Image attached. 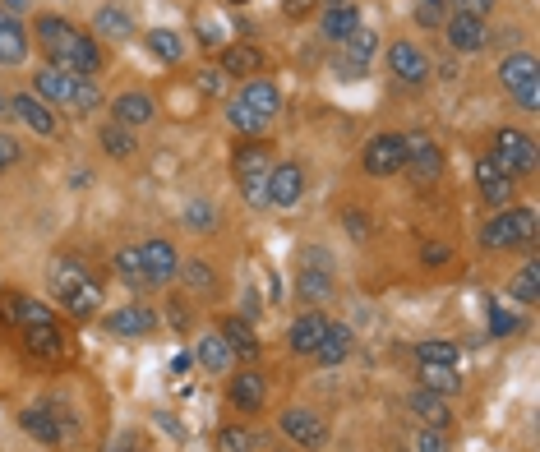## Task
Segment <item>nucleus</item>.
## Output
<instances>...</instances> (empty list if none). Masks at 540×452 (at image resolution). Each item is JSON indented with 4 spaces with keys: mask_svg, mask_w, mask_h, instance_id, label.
Segmentation results:
<instances>
[{
    "mask_svg": "<svg viewBox=\"0 0 540 452\" xmlns=\"http://www.w3.org/2000/svg\"><path fill=\"white\" fill-rule=\"evenodd\" d=\"M116 277L130 291H148V273H144V259H139V250H120L116 254Z\"/></svg>",
    "mask_w": 540,
    "mask_h": 452,
    "instance_id": "obj_38",
    "label": "nucleus"
},
{
    "mask_svg": "<svg viewBox=\"0 0 540 452\" xmlns=\"http://www.w3.org/2000/svg\"><path fill=\"white\" fill-rule=\"evenodd\" d=\"M19 425H24V434H33L37 443H47V448H56V443L65 439L51 406H33V411H24V416H19Z\"/></svg>",
    "mask_w": 540,
    "mask_h": 452,
    "instance_id": "obj_30",
    "label": "nucleus"
},
{
    "mask_svg": "<svg viewBox=\"0 0 540 452\" xmlns=\"http://www.w3.org/2000/svg\"><path fill=\"white\" fill-rule=\"evenodd\" d=\"M448 259H453L448 245H425V250H420V263H425V268H439V263H448Z\"/></svg>",
    "mask_w": 540,
    "mask_h": 452,
    "instance_id": "obj_50",
    "label": "nucleus"
},
{
    "mask_svg": "<svg viewBox=\"0 0 540 452\" xmlns=\"http://www.w3.org/2000/svg\"><path fill=\"white\" fill-rule=\"evenodd\" d=\"M490 157H494V162H499V167H504L513 180H517V176H531V171H536V139L508 125V130L494 134V153H490Z\"/></svg>",
    "mask_w": 540,
    "mask_h": 452,
    "instance_id": "obj_6",
    "label": "nucleus"
},
{
    "mask_svg": "<svg viewBox=\"0 0 540 452\" xmlns=\"http://www.w3.org/2000/svg\"><path fill=\"white\" fill-rule=\"evenodd\" d=\"M277 425H282V434H287L291 443H300V448H324L328 443V425L319 411H310V406H287L282 416H277Z\"/></svg>",
    "mask_w": 540,
    "mask_h": 452,
    "instance_id": "obj_8",
    "label": "nucleus"
},
{
    "mask_svg": "<svg viewBox=\"0 0 540 452\" xmlns=\"http://www.w3.org/2000/svg\"><path fill=\"white\" fill-rule=\"evenodd\" d=\"M185 226H190V231H199V236H204V231H213L217 226V213H213V203H190V208H185Z\"/></svg>",
    "mask_w": 540,
    "mask_h": 452,
    "instance_id": "obj_43",
    "label": "nucleus"
},
{
    "mask_svg": "<svg viewBox=\"0 0 540 452\" xmlns=\"http://www.w3.org/2000/svg\"><path fill=\"white\" fill-rule=\"evenodd\" d=\"M28 60V33L19 14H0V65H24Z\"/></svg>",
    "mask_w": 540,
    "mask_h": 452,
    "instance_id": "obj_25",
    "label": "nucleus"
},
{
    "mask_svg": "<svg viewBox=\"0 0 540 452\" xmlns=\"http://www.w3.org/2000/svg\"><path fill=\"white\" fill-rule=\"evenodd\" d=\"M227 116H231V125H236L240 134H264V125H268V120H259V116H254V111H245V107H240L236 97H231Z\"/></svg>",
    "mask_w": 540,
    "mask_h": 452,
    "instance_id": "obj_45",
    "label": "nucleus"
},
{
    "mask_svg": "<svg viewBox=\"0 0 540 452\" xmlns=\"http://www.w3.org/2000/svg\"><path fill=\"white\" fill-rule=\"evenodd\" d=\"M407 411L420 420L425 429H448V420H453V411H448V402L439 393H425V388H416V393L407 397Z\"/></svg>",
    "mask_w": 540,
    "mask_h": 452,
    "instance_id": "obj_22",
    "label": "nucleus"
},
{
    "mask_svg": "<svg viewBox=\"0 0 540 452\" xmlns=\"http://www.w3.org/2000/svg\"><path fill=\"white\" fill-rule=\"evenodd\" d=\"M360 28V5H328L324 10V37L328 42H347Z\"/></svg>",
    "mask_w": 540,
    "mask_h": 452,
    "instance_id": "obj_32",
    "label": "nucleus"
},
{
    "mask_svg": "<svg viewBox=\"0 0 540 452\" xmlns=\"http://www.w3.org/2000/svg\"><path fill=\"white\" fill-rule=\"evenodd\" d=\"M0 5H5V14H24L33 0H0Z\"/></svg>",
    "mask_w": 540,
    "mask_h": 452,
    "instance_id": "obj_55",
    "label": "nucleus"
},
{
    "mask_svg": "<svg viewBox=\"0 0 540 452\" xmlns=\"http://www.w3.org/2000/svg\"><path fill=\"white\" fill-rule=\"evenodd\" d=\"M420 383H425V393H439V397H453L462 388L457 365H420Z\"/></svg>",
    "mask_w": 540,
    "mask_h": 452,
    "instance_id": "obj_35",
    "label": "nucleus"
},
{
    "mask_svg": "<svg viewBox=\"0 0 540 452\" xmlns=\"http://www.w3.org/2000/svg\"><path fill=\"white\" fill-rule=\"evenodd\" d=\"M236 102L245 111H254L259 120H273L277 107H282V93H277V84H268V79H245L236 93Z\"/></svg>",
    "mask_w": 540,
    "mask_h": 452,
    "instance_id": "obj_19",
    "label": "nucleus"
},
{
    "mask_svg": "<svg viewBox=\"0 0 540 452\" xmlns=\"http://www.w3.org/2000/svg\"><path fill=\"white\" fill-rule=\"evenodd\" d=\"M102 328H107L111 337H148L157 328V314L134 300V305H125V310H111L107 319H102Z\"/></svg>",
    "mask_w": 540,
    "mask_h": 452,
    "instance_id": "obj_16",
    "label": "nucleus"
},
{
    "mask_svg": "<svg viewBox=\"0 0 540 452\" xmlns=\"http://www.w3.org/2000/svg\"><path fill=\"white\" fill-rule=\"evenodd\" d=\"M300 194H305V171H300V162H282V167L268 171V203H273V208H296Z\"/></svg>",
    "mask_w": 540,
    "mask_h": 452,
    "instance_id": "obj_14",
    "label": "nucleus"
},
{
    "mask_svg": "<svg viewBox=\"0 0 540 452\" xmlns=\"http://www.w3.org/2000/svg\"><path fill=\"white\" fill-rule=\"evenodd\" d=\"M236 180H240V194L259 208V203H268V171H273V162H268V148L264 143H240L236 148Z\"/></svg>",
    "mask_w": 540,
    "mask_h": 452,
    "instance_id": "obj_4",
    "label": "nucleus"
},
{
    "mask_svg": "<svg viewBox=\"0 0 540 452\" xmlns=\"http://www.w3.org/2000/svg\"><path fill=\"white\" fill-rule=\"evenodd\" d=\"M254 448H259V439L240 425H227L222 434H217V452H254Z\"/></svg>",
    "mask_w": 540,
    "mask_h": 452,
    "instance_id": "obj_41",
    "label": "nucleus"
},
{
    "mask_svg": "<svg viewBox=\"0 0 540 452\" xmlns=\"http://www.w3.org/2000/svg\"><path fill=\"white\" fill-rule=\"evenodd\" d=\"M194 356H199V365L204 369H213V374H222V369L231 365V346L222 342V333H208V337H199V351H194Z\"/></svg>",
    "mask_w": 540,
    "mask_h": 452,
    "instance_id": "obj_36",
    "label": "nucleus"
},
{
    "mask_svg": "<svg viewBox=\"0 0 540 452\" xmlns=\"http://www.w3.org/2000/svg\"><path fill=\"white\" fill-rule=\"evenodd\" d=\"M448 19V0H420L416 5V24L420 28H439Z\"/></svg>",
    "mask_w": 540,
    "mask_h": 452,
    "instance_id": "obj_46",
    "label": "nucleus"
},
{
    "mask_svg": "<svg viewBox=\"0 0 540 452\" xmlns=\"http://www.w3.org/2000/svg\"><path fill=\"white\" fill-rule=\"evenodd\" d=\"M351 351V328H342V323H328L324 337H319V346H314V356H319V365H342Z\"/></svg>",
    "mask_w": 540,
    "mask_h": 452,
    "instance_id": "obj_31",
    "label": "nucleus"
},
{
    "mask_svg": "<svg viewBox=\"0 0 540 452\" xmlns=\"http://www.w3.org/2000/svg\"><path fill=\"white\" fill-rule=\"evenodd\" d=\"M222 342L231 346V356H245V360H254L259 356V337H254V328H250V319L245 314H231V319H222Z\"/></svg>",
    "mask_w": 540,
    "mask_h": 452,
    "instance_id": "obj_26",
    "label": "nucleus"
},
{
    "mask_svg": "<svg viewBox=\"0 0 540 452\" xmlns=\"http://www.w3.org/2000/svg\"><path fill=\"white\" fill-rule=\"evenodd\" d=\"M499 79H504V88L522 102L527 111L540 107V70H536V56H527V51H513V56L499 65Z\"/></svg>",
    "mask_w": 540,
    "mask_h": 452,
    "instance_id": "obj_5",
    "label": "nucleus"
},
{
    "mask_svg": "<svg viewBox=\"0 0 540 452\" xmlns=\"http://www.w3.org/2000/svg\"><path fill=\"white\" fill-rule=\"evenodd\" d=\"M47 291L74 314V319H93L102 310V286L79 259H51L47 268Z\"/></svg>",
    "mask_w": 540,
    "mask_h": 452,
    "instance_id": "obj_1",
    "label": "nucleus"
},
{
    "mask_svg": "<svg viewBox=\"0 0 540 452\" xmlns=\"http://www.w3.org/2000/svg\"><path fill=\"white\" fill-rule=\"evenodd\" d=\"M93 28L102 42H125V37H134V19L120 5H102V10L93 14Z\"/></svg>",
    "mask_w": 540,
    "mask_h": 452,
    "instance_id": "obj_29",
    "label": "nucleus"
},
{
    "mask_svg": "<svg viewBox=\"0 0 540 452\" xmlns=\"http://www.w3.org/2000/svg\"><path fill=\"white\" fill-rule=\"evenodd\" d=\"M231 406L236 411H259L264 406V397H268V383H264V374H254V369H245V374H231Z\"/></svg>",
    "mask_w": 540,
    "mask_h": 452,
    "instance_id": "obj_24",
    "label": "nucleus"
},
{
    "mask_svg": "<svg viewBox=\"0 0 540 452\" xmlns=\"http://www.w3.org/2000/svg\"><path fill=\"white\" fill-rule=\"evenodd\" d=\"M374 42H379V37H374L370 28H356V33L347 37V51H351V60H356L360 70H365V60L374 56Z\"/></svg>",
    "mask_w": 540,
    "mask_h": 452,
    "instance_id": "obj_44",
    "label": "nucleus"
},
{
    "mask_svg": "<svg viewBox=\"0 0 540 452\" xmlns=\"http://www.w3.org/2000/svg\"><path fill=\"white\" fill-rule=\"evenodd\" d=\"M411 180H416L420 190H430L434 180H439V171H444V153H439V143L425 139V134H411L407 139V167Z\"/></svg>",
    "mask_w": 540,
    "mask_h": 452,
    "instance_id": "obj_10",
    "label": "nucleus"
},
{
    "mask_svg": "<svg viewBox=\"0 0 540 452\" xmlns=\"http://www.w3.org/2000/svg\"><path fill=\"white\" fill-rule=\"evenodd\" d=\"M0 116H10V97L0 93Z\"/></svg>",
    "mask_w": 540,
    "mask_h": 452,
    "instance_id": "obj_57",
    "label": "nucleus"
},
{
    "mask_svg": "<svg viewBox=\"0 0 540 452\" xmlns=\"http://www.w3.org/2000/svg\"><path fill=\"white\" fill-rule=\"evenodd\" d=\"M199 88L204 93H222V70H204L199 74Z\"/></svg>",
    "mask_w": 540,
    "mask_h": 452,
    "instance_id": "obj_54",
    "label": "nucleus"
},
{
    "mask_svg": "<svg viewBox=\"0 0 540 452\" xmlns=\"http://www.w3.org/2000/svg\"><path fill=\"white\" fill-rule=\"evenodd\" d=\"M490 328H494V337H508L517 328V319L508 310H499V305H494V314H490Z\"/></svg>",
    "mask_w": 540,
    "mask_h": 452,
    "instance_id": "obj_51",
    "label": "nucleus"
},
{
    "mask_svg": "<svg viewBox=\"0 0 540 452\" xmlns=\"http://www.w3.org/2000/svg\"><path fill=\"white\" fill-rule=\"evenodd\" d=\"M10 116H14V120H24L28 130L42 134V139H51V134L60 130V125H56V111H51L37 93H14V97H10Z\"/></svg>",
    "mask_w": 540,
    "mask_h": 452,
    "instance_id": "obj_13",
    "label": "nucleus"
},
{
    "mask_svg": "<svg viewBox=\"0 0 540 452\" xmlns=\"http://www.w3.org/2000/svg\"><path fill=\"white\" fill-rule=\"evenodd\" d=\"M508 300H517V305H536L540 300V263H522L513 277H508Z\"/></svg>",
    "mask_w": 540,
    "mask_h": 452,
    "instance_id": "obj_33",
    "label": "nucleus"
},
{
    "mask_svg": "<svg viewBox=\"0 0 540 452\" xmlns=\"http://www.w3.org/2000/svg\"><path fill=\"white\" fill-rule=\"evenodd\" d=\"M144 47L153 51L162 65H180V60H185V37L171 33V28H153V33L144 37Z\"/></svg>",
    "mask_w": 540,
    "mask_h": 452,
    "instance_id": "obj_34",
    "label": "nucleus"
},
{
    "mask_svg": "<svg viewBox=\"0 0 540 452\" xmlns=\"http://www.w3.org/2000/svg\"><path fill=\"white\" fill-rule=\"evenodd\" d=\"M180 277H185V286L199 291V296H208V291L217 286V273H213V263L208 259H185L180 263Z\"/></svg>",
    "mask_w": 540,
    "mask_h": 452,
    "instance_id": "obj_40",
    "label": "nucleus"
},
{
    "mask_svg": "<svg viewBox=\"0 0 540 452\" xmlns=\"http://www.w3.org/2000/svg\"><path fill=\"white\" fill-rule=\"evenodd\" d=\"M116 452H130V448H116Z\"/></svg>",
    "mask_w": 540,
    "mask_h": 452,
    "instance_id": "obj_59",
    "label": "nucleus"
},
{
    "mask_svg": "<svg viewBox=\"0 0 540 452\" xmlns=\"http://www.w3.org/2000/svg\"><path fill=\"white\" fill-rule=\"evenodd\" d=\"M19 153H24V148H19L10 134H0V176H5V167H14V162H19Z\"/></svg>",
    "mask_w": 540,
    "mask_h": 452,
    "instance_id": "obj_49",
    "label": "nucleus"
},
{
    "mask_svg": "<svg viewBox=\"0 0 540 452\" xmlns=\"http://www.w3.org/2000/svg\"><path fill=\"white\" fill-rule=\"evenodd\" d=\"M139 259H144L148 286H167L171 277L180 273V259H176V250H171V240H144V245H139Z\"/></svg>",
    "mask_w": 540,
    "mask_h": 452,
    "instance_id": "obj_15",
    "label": "nucleus"
},
{
    "mask_svg": "<svg viewBox=\"0 0 540 452\" xmlns=\"http://www.w3.org/2000/svg\"><path fill=\"white\" fill-rule=\"evenodd\" d=\"M536 240V213L531 208H508V213L490 217L480 226V245L485 250H513V245H527Z\"/></svg>",
    "mask_w": 540,
    "mask_h": 452,
    "instance_id": "obj_3",
    "label": "nucleus"
},
{
    "mask_svg": "<svg viewBox=\"0 0 540 452\" xmlns=\"http://www.w3.org/2000/svg\"><path fill=\"white\" fill-rule=\"evenodd\" d=\"M444 33H448V47H453L457 56H476V51L490 47V28H485V19H476V14L457 10L453 19H444Z\"/></svg>",
    "mask_w": 540,
    "mask_h": 452,
    "instance_id": "obj_11",
    "label": "nucleus"
},
{
    "mask_svg": "<svg viewBox=\"0 0 540 452\" xmlns=\"http://www.w3.org/2000/svg\"><path fill=\"white\" fill-rule=\"evenodd\" d=\"M328 319L319 310H305L296 323H291V333H287V346L296 351V356H314V346H319V337H324Z\"/></svg>",
    "mask_w": 540,
    "mask_h": 452,
    "instance_id": "obj_23",
    "label": "nucleus"
},
{
    "mask_svg": "<svg viewBox=\"0 0 540 452\" xmlns=\"http://www.w3.org/2000/svg\"><path fill=\"white\" fill-rule=\"evenodd\" d=\"M24 346H28V356H37V360H60V356H65V337H60V323L24 328Z\"/></svg>",
    "mask_w": 540,
    "mask_h": 452,
    "instance_id": "obj_28",
    "label": "nucleus"
},
{
    "mask_svg": "<svg viewBox=\"0 0 540 452\" xmlns=\"http://www.w3.org/2000/svg\"><path fill=\"white\" fill-rule=\"evenodd\" d=\"M416 360L420 365H457V346L453 342H420Z\"/></svg>",
    "mask_w": 540,
    "mask_h": 452,
    "instance_id": "obj_42",
    "label": "nucleus"
},
{
    "mask_svg": "<svg viewBox=\"0 0 540 452\" xmlns=\"http://www.w3.org/2000/svg\"><path fill=\"white\" fill-rule=\"evenodd\" d=\"M457 5H462V14H476V19H485L494 10V0H457Z\"/></svg>",
    "mask_w": 540,
    "mask_h": 452,
    "instance_id": "obj_53",
    "label": "nucleus"
},
{
    "mask_svg": "<svg viewBox=\"0 0 540 452\" xmlns=\"http://www.w3.org/2000/svg\"><path fill=\"white\" fill-rule=\"evenodd\" d=\"M342 222H347V231H351V236H356V240H365V236H370V217H365V213H347V217H342Z\"/></svg>",
    "mask_w": 540,
    "mask_h": 452,
    "instance_id": "obj_52",
    "label": "nucleus"
},
{
    "mask_svg": "<svg viewBox=\"0 0 540 452\" xmlns=\"http://www.w3.org/2000/svg\"><path fill=\"white\" fill-rule=\"evenodd\" d=\"M47 56H51V70H60V74H97L102 70V47H97L88 33H79V28H65L56 42H47Z\"/></svg>",
    "mask_w": 540,
    "mask_h": 452,
    "instance_id": "obj_2",
    "label": "nucleus"
},
{
    "mask_svg": "<svg viewBox=\"0 0 540 452\" xmlns=\"http://www.w3.org/2000/svg\"><path fill=\"white\" fill-rule=\"evenodd\" d=\"M153 116H157V107L148 93H120L111 102V120L125 125V130H144V125H153Z\"/></svg>",
    "mask_w": 540,
    "mask_h": 452,
    "instance_id": "obj_20",
    "label": "nucleus"
},
{
    "mask_svg": "<svg viewBox=\"0 0 540 452\" xmlns=\"http://www.w3.org/2000/svg\"><path fill=\"white\" fill-rule=\"evenodd\" d=\"M365 171L370 176H397V171L407 167V134H374L365 143Z\"/></svg>",
    "mask_w": 540,
    "mask_h": 452,
    "instance_id": "obj_7",
    "label": "nucleus"
},
{
    "mask_svg": "<svg viewBox=\"0 0 540 452\" xmlns=\"http://www.w3.org/2000/svg\"><path fill=\"white\" fill-rule=\"evenodd\" d=\"M328 296H333V277H328V254L310 250V254H305V268H300V277H296V300L314 310V305H324Z\"/></svg>",
    "mask_w": 540,
    "mask_h": 452,
    "instance_id": "obj_9",
    "label": "nucleus"
},
{
    "mask_svg": "<svg viewBox=\"0 0 540 452\" xmlns=\"http://www.w3.org/2000/svg\"><path fill=\"white\" fill-rule=\"evenodd\" d=\"M388 65H393V74L402 84H425L430 79V60H425L420 47H411V42H393L388 47Z\"/></svg>",
    "mask_w": 540,
    "mask_h": 452,
    "instance_id": "obj_17",
    "label": "nucleus"
},
{
    "mask_svg": "<svg viewBox=\"0 0 540 452\" xmlns=\"http://www.w3.org/2000/svg\"><path fill=\"white\" fill-rule=\"evenodd\" d=\"M476 185H480V199L490 203V208H508L513 203V176L490 153L476 157Z\"/></svg>",
    "mask_w": 540,
    "mask_h": 452,
    "instance_id": "obj_12",
    "label": "nucleus"
},
{
    "mask_svg": "<svg viewBox=\"0 0 540 452\" xmlns=\"http://www.w3.org/2000/svg\"><path fill=\"white\" fill-rule=\"evenodd\" d=\"M310 5H314V0H287V10H291V14H305Z\"/></svg>",
    "mask_w": 540,
    "mask_h": 452,
    "instance_id": "obj_56",
    "label": "nucleus"
},
{
    "mask_svg": "<svg viewBox=\"0 0 540 452\" xmlns=\"http://www.w3.org/2000/svg\"><path fill=\"white\" fill-rule=\"evenodd\" d=\"M416 452H448L444 429H425V425H420V434H416Z\"/></svg>",
    "mask_w": 540,
    "mask_h": 452,
    "instance_id": "obj_47",
    "label": "nucleus"
},
{
    "mask_svg": "<svg viewBox=\"0 0 540 452\" xmlns=\"http://www.w3.org/2000/svg\"><path fill=\"white\" fill-rule=\"evenodd\" d=\"M97 139H102V153H111L116 162H125V157L139 153V143H134V134L125 130V125H116V120H111V125H102V134H97Z\"/></svg>",
    "mask_w": 540,
    "mask_h": 452,
    "instance_id": "obj_37",
    "label": "nucleus"
},
{
    "mask_svg": "<svg viewBox=\"0 0 540 452\" xmlns=\"http://www.w3.org/2000/svg\"><path fill=\"white\" fill-rule=\"evenodd\" d=\"M259 70H264V51L254 47V42H231L227 56H222V74H231V79H259Z\"/></svg>",
    "mask_w": 540,
    "mask_h": 452,
    "instance_id": "obj_21",
    "label": "nucleus"
},
{
    "mask_svg": "<svg viewBox=\"0 0 540 452\" xmlns=\"http://www.w3.org/2000/svg\"><path fill=\"white\" fill-rule=\"evenodd\" d=\"M33 93L42 97V102H56V107H70L74 74H60V70H51V65H42V70L33 74Z\"/></svg>",
    "mask_w": 540,
    "mask_h": 452,
    "instance_id": "obj_27",
    "label": "nucleus"
},
{
    "mask_svg": "<svg viewBox=\"0 0 540 452\" xmlns=\"http://www.w3.org/2000/svg\"><path fill=\"white\" fill-rule=\"evenodd\" d=\"M65 28H70L65 19H56V14H42V19H37V37H42V47H47V42H56Z\"/></svg>",
    "mask_w": 540,
    "mask_h": 452,
    "instance_id": "obj_48",
    "label": "nucleus"
},
{
    "mask_svg": "<svg viewBox=\"0 0 540 452\" xmlns=\"http://www.w3.org/2000/svg\"><path fill=\"white\" fill-rule=\"evenodd\" d=\"M0 310H5V319L19 323V333H24V328H42V323H56V314H51L42 300H28V296H19V291H5V296H0Z\"/></svg>",
    "mask_w": 540,
    "mask_h": 452,
    "instance_id": "obj_18",
    "label": "nucleus"
},
{
    "mask_svg": "<svg viewBox=\"0 0 540 452\" xmlns=\"http://www.w3.org/2000/svg\"><path fill=\"white\" fill-rule=\"evenodd\" d=\"M231 5H245V0H231Z\"/></svg>",
    "mask_w": 540,
    "mask_h": 452,
    "instance_id": "obj_58",
    "label": "nucleus"
},
{
    "mask_svg": "<svg viewBox=\"0 0 540 452\" xmlns=\"http://www.w3.org/2000/svg\"><path fill=\"white\" fill-rule=\"evenodd\" d=\"M102 107V88L88 79V74H74V93H70V111H79V116H93V111Z\"/></svg>",
    "mask_w": 540,
    "mask_h": 452,
    "instance_id": "obj_39",
    "label": "nucleus"
}]
</instances>
